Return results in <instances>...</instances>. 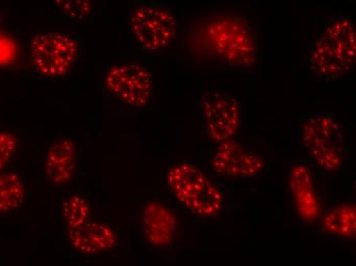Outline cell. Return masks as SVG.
Instances as JSON below:
<instances>
[{
  "label": "cell",
  "mask_w": 356,
  "mask_h": 266,
  "mask_svg": "<svg viewBox=\"0 0 356 266\" xmlns=\"http://www.w3.org/2000/svg\"><path fill=\"white\" fill-rule=\"evenodd\" d=\"M356 31L353 21L336 15L325 22L308 56V67L318 76L337 79L355 64Z\"/></svg>",
  "instance_id": "obj_1"
},
{
  "label": "cell",
  "mask_w": 356,
  "mask_h": 266,
  "mask_svg": "<svg viewBox=\"0 0 356 266\" xmlns=\"http://www.w3.org/2000/svg\"><path fill=\"white\" fill-rule=\"evenodd\" d=\"M166 181L178 202L196 215L213 217L227 208L225 192L197 164L186 161L175 164L169 168Z\"/></svg>",
  "instance_id": "obj_2"
},
{
  "label": "cell",
  "mask_w": 356,
  "mask_h": 266,
  "mask_svg": "<svg viewBox=\"0 0 356 266\" xmlns=\"http://www.w3.org/2000/svg\"><path fill=\"white\" fill-rule=\"evenodd\" d=\"M202 38L210 55L227 65L250 67L256 60L253 31L234 15H214L206 21Z\"/></svg>",
  "instance_id": "obj_3"
},
{
  "label": "cell",
  "mask_w": 356,
  "mask_h": 266,
  "mask_svg": "<svg viewBox=\"0 0 356 266\" xmlns=\"http://www.w3.org/2000/svg\"><path fill=\"white\" fill-rule=\"evenodd\" d=\"M304 147L318 166L336 172L344 160V138L332 115L316 114L306 119L300 128Z\"/></svg>",
  "instance_id": "obj_4"
},
{
  "label": "cell",
  "mask_w": 356,
  "mask_h": 266,
  "mask_svg": "<svg viewBox=\"0 0 356 266\" xmlns=\"http://www.w3.org/2000/svg\"><path fill=\"white\" fill-rule=\"evenodd\" d=\"M130 28L140 47L160 51L167 49L177 35V22L168 6L145 2L132 10Z\"/></svg>",
  "instance_id": "obj_5"
},
{
  "label": "cell",
  "mask_w": 356,
  "mask_h": 266,
  "mask_svg": "<svg viewBox=\"0 0 356 266\" xmlns=\"http://www.w3.org/2000/svg\"><path fill=\"white\" fill-rule=\"evenodd\" d=\"M77 42L58 32H44L34 36L30 57L37 72L47 78H60L70 72L77 60Z\"/></svg>",
  "instance_id": "obj_6"
},
{
  "label": "cell",
  "mask_w": 356,
  "mask_h": 266,
  "mask_svg": "<svg viewBox=\"0 0 356 266\" xmlns=\"http://www.w3.org/2000/svg\"><path fill=\"white\" fill-rule=\"evenodd\" d=\"M104 83L113 97L130 107H145L153 95L151 73L145 67L134 63L111 67Z\"/></svg>",
  "instance_id": "obj_7"
},
{
  "label": "cell",
  "mask_w": 356,
  "mask_h": 266,
  "mask_svg": "<svg viewBox=\"0 0 356 266\" xmlns=\"http://www.w3.org/2000/svg\"><path fill=\"white\" fill-rule=\"evenodd\" d=\"M201 113L205 133L216 144L234 140L240 129L238 101L222 92H206L201 99Z\"/></svg>",
  "instance_id": "obj_8"
},
{
  "label": "cell",
  "mask_w": 356,
  "mask_h": 266,
  "mask_svg": "<svg viewBox=\"0 0 356 266\" xmlns=\"http://www.w3.org/2000/svg\"><path fill=\"white\" fill-rule=\"evenodd\" d=\"M212 170L221 176L246 179L257 176L264 170L261 158L247 150L234 140L217 144L211 157Z\"/></svg>",
  "instance_id": "obj_9"
},
{
  "label": "cell",
  "mask_w": 356,
  "mask_h": 266,
  "mask_svg": "<svg viewBox=\"0 0 356 266\" xmlns=\"http://www.w3.org/2000/svg\"><path fill=\"white\" fill-rule=\"evenodd\" d=\"M69 241L73 249L84 255L110 252L118 244L114 229L102 222H90L68 229Z\"/></svg>",
  "instance_id": "obj_10"
},
{
  "label": "cell",
  "mask_w": 356,
  "mask_h": 266,
  "mask_svg": "<svg viewBox=\"0 0 356 266\" xmlns=\"http://www.w3.org/2000/svg\"><path fill=\"white\" fill-rule=\"evenodd\" d=\"M143 228L145 238L152 246L166 247L175 239L177 217L168 207L152 201L143 208Z\"/></svg>",
  "instance_id": "obj_11"
},
{
  "label": "cell",
  "mask_w": 356,
  "mask_h": 266,
  "mask_svg": "<svg viewBox=\"0 0 356 266\" xmlns=\"http://www.w3.org/2000/svg\"><path fill=\"white\" fill-rule=\"evenodd\" d=\"M77 150L70 138H60L54 142L44 160V170L47 178L56 185H64L73 177L76 168Z\"/></svg>",
  "instance_id": "obj_12"
},
{
  "label": "cell",
  "mask_w": 356,
  "mask_h": 266,
  "mask_svg": "<svg viewBox=\"0 0 356 266\" xmlns=\"http://www.w3.org/2000/svg\"><path fill=\"white\" fill-rule=\"evenodd\" d=\"M290 185L297 211L306 222L318 219L321 204L314 188V178L308 168L297 165L290 174Z\"/></svg>",
  "instance_id": "obj_13"
},
{
  "label": "cell",
  "mask_w": 356,
  "mask_h": 266,
  "mask_svg": "<svg viewBox=\"0 0 356 266\" xmlns=\"http://www.w3.org/2000/svg\"><path fill=\"white\" fill-rule=\"evenodd\" d=\"M323 228L332 235L353 238L356 231L355 205L342 204L327 212L323 220Z\"/></svg>",
  "instance_id": "obj_14"
},
{
  "label": "cell",
  "mask_w": 356,
  "mask_h": 266,
  "mask_svg": "<svg viewBox=\"0 0 356 266\" xmlns=\"http://www.w3.org/2000/svg\"><path fill=\"white\" fill-rule=\"evenodd\" d=\"M25 196V185L18 174L0 172V214L18 209Z\"/></svg>",
  "instance_id": "obj_15"
},
{
  "label": "cell",
  "mask_w": 356,
  "mask_h": 266,
  "mask_svg": "<svg viewBox=\"0 0 356 266\" xmlns=\"http://www.w3.org/2000/svg\"><path fill=\"white\" fill-rule=\"evenodd\" d=\"M63 216L68 229L77 228L89 222L90 207L88 201L79 194L69 197L63 203Z\"/></svg>",
  "instance_id": "obj_16"
},
{
  "label": "cell",
  "mask_w": 356,
  "mask_h": 266,
  "mask_svg": "<svg viewBox=\"0 0 356 266\" xmlns=\"http://www.w3.org/2000/svg\"><path fill=\"white\" fill-rule=\"evenodd\" d=\"M17 136L10 131H0V172H3L18 150Z\"/></svg>",
  "instance_id": "obj_17"
},
{
  "label": "cell",
  "mask_w": 356,
  "mask_h": 266,
  "mask_svg": "<svg viewBox=\"0 0 356 266\" xmlns=\"http://www.w3.org/2000/svg\"><path fill=\"white\" fill-rule=\"evenodd\" d=\"M56 3L64 14L73 18L86 16L92 10V6L88 1H56Z\"/></svg>",
  "instance_id": "obj_18"
}]
</instances>
